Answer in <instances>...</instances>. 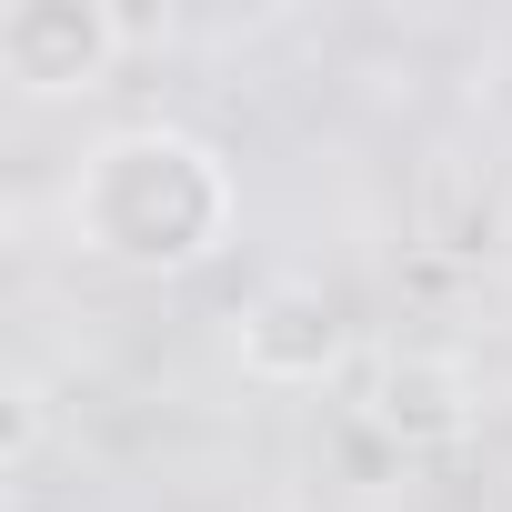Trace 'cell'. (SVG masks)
<instances>
[{
    "instance_id": "cell-1",
    "label": "cell",
    "mask_w": 512,
    "mask_h": 512,
    "mask_svg": "<svg viewBox=\"0 0 512 512\" xmlns=\"http://www.w3.org/2000/svg\"><path fill=\"white\" fill-rule=\"evenodd\" d=\"M231 221H241V181L181 121H121L61 181L71 251H91V262H111V272H141V282L201 272L211 251L231 241Z\"/></svg>"
},
{
    "instance_id": "cell-2",
    "label": "cell",
    "mask_w": 512,
    "mask_h": 512,
    "mask_svg": "<svg viewBox=\"0 0 512 512\" xmlns=\"http://www.w3.org/2000/svg\"><path fill=\"white\" fill-rule=\"evenodd\" d=\"M131 31L111 0H11L0 11V81L21 101H91L111 91Z\"/></svg>"
},
{
    "instance_id": "cell-3",
    "label": "cell",
    "mask_w": 512,
    "mask_h": 512,
    "mask_svg": "<svg viewBox=\"0 0 512 512\" xmlns=\"http://www.w3.org/2000/svg\"><path fill=\"white\" fill-rule=\"evenodd\" d=\"M342 352H352V322H342V302H332L322 282H272V292H251V302L231 312V362H241L251 382H272V392L332 382Z\"/></svg>"
},
{
    "instance_id": "cell-4",
    "label": "cell",
    "mask_w": 512,
    "mask_h": 512,
    "mask_svg": "<svg viewBox=\"0 0 512 512\" xmlns=\"http://www.w3.org/2000/svg\"><path fill=\"white\" fill-rule=\"evenodd\" d=\"M362 422H372L392 452H442V442H462V422H472V372H462L452 352H392L382 382H372V402H362Z\"/></svg>"
},
{
    "instance_id": "cell-5",
    "label": "cell",
    "mask_w": 512,
    "mask_h": 512,
    "mask_svg": "<svg viewBox=\"0 0 512 512\" xmlns=\"http://www.w3.org/2000/svg\"><path fill=\"white\" fill-rule=\"evenodd\" d=\"M41 432H51V402H41V382H11V402H0V472H31Z\"/></svg>"
}]
</instances>
